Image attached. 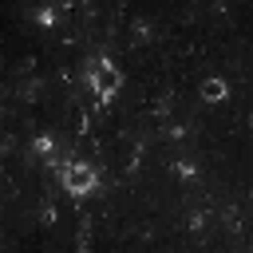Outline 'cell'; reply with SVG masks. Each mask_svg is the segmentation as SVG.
I'll return each mask as SVG.
<instances>
[{"instance_id": "6da1fadb", "label": "cell", "mask_w": 253, "mask_h": 253, "mask_svg": "<svg viewBox=\"0 0 253 253\" xmlns=\"http://www.w3.org/2000/svg\"><path fill=\"white\" fill-rule=\"evenodd\" d=\"M87 79H91V87H95L99 99H111V95L119 91V71H115L107 59H95V63L87 67Z\"/></svg>"}, {"instance_id": "7a4b0ae2", "label": "cell", "mask_w": 253, "mask_h": 253, "mask_svg": "<svg viewBox=\"0 0 253 253\" xmlns=\"http://www.w3.org/2000/svg\"><path fill=\"white\" fill-rule=\"evenodd\" d=\"M63 186H67L71 194H87V190L95 186V170L83 166V162H71V166H63Z\"/></svg>"}, {"instance_id": "3957f363", "label": "cell", "mask_w": 253, "mask_h": 253, "mask_svg": "<svg viewBox=\"0 0 253 253\" xmlns=\"http://www.w3.org/2000/svg\"><path fill=\"white\" fill-rule=\"evenodd\" d=\"M225 95H229L225 79H217V75H213V79H206V83H202V99H206V103H221Z\"/></svg>"}]
</instances>
